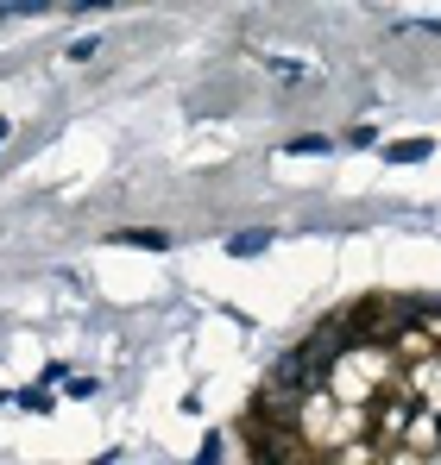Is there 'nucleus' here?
<instances>
[{
	"instance_id": "1",
	"label": "nucleus",
	"mask_w": 441,
	"mask_h": 465,
	"mask_svg": "<svg viewBox=\"0 0 441 465\" xmlns=\"http://www.w3.org/2000/svg\"><path fill=\"white\" fill-rule=\"evenodd\" d=\"M436 145L429 138H398V145H385V164H423Z\"/></svg>"
},
{
	"instance_id": "2",
	"label": "nucleus",
	"mask_w": 441,
	"mask_h": 465,
	"mask_svg": "<svg viewBox=\"0 0 441 465\" xmlns=\"http://www.w3.org/2000/svg\"><path fill=\"white\" fill-rule=\"evenodd\" d=\"M114 245H139V251H164L170 239H164V232H146V227H127V232H114Z\"/></svg>"
},
{
	"instance_id": "3",
	"label": "nucleus",
	"mask_w": 441,
	"mask_h": 465,
	"mask_svg": "<svg viewBox=\"0 0 441 465\" xmlns=\"http://www.w3.org/2000/svg\"><path fill=\"white\" fill-rule=\"evenodd\" d=\"M265 245H272V232L259 227V232H234V245H227V251H234V258H259Z\"/></svg>"
},
{
	"instance_id": "4",
	"label": "nucleus",
	"mask_w": 441,
	"mask_h": 465,
	"mask_svg": "<svg viewBox=\"0 0 441 465\" xmlns=\"http://www.w3.org/2000/svg\"><path fill=\"white\" fill-rule=\"evenodd\" d=\"M284 151H296V157H321V151H334V145H328L321 132H302V138H291Z\"/></svg>"
},
{
	"instance_id": "5",
	"label": "nucleus",
	"mask_w": 441,
	"mask_h": 465,
	"mask_svg": "<svg viewBox=\"0 0 441 465\" xmlns=\"http://www.w3.org/2000/svg\"><path fill=\"white\" fill-rule=\"evenodd\" d=\"M13 403H19V409H32V415H44V409H51V396H44V390H19Z\"/></svg>"
},
{
	"instance_id": "6",
	"label": "nucleus",
	"mask_w": 441,
	"mask_h": 465,
	"mask_svg": "<svg viewBox=\"0 0 441 465\" xmlns=\"http://www.w3.org/2000/svg\"><path fill=\"white\" fill-rule=\"evenodd\" d=\"M95 51H101V38H76V44H70V63H89Z\"/></svg>"
},
{
	"instance_id": "7",
	"label": "nucleus",
	"mask_w": 441,
	"mask_h": 465,
	"mask_svg": "<svg viewBox=\"0 0 441 465\" xmlns=\"http://www.w3.org/2000/svg\"><path fill=\"white\" fill-rule=\"evenodd\" d=\"M196 465H221V441H215V434L202 441V453H196Z\"/></svg>"
},
{
	"instance_id": "8",
	"label": "nucleus",
	"mask_w": 441,
	"mask_h": 465,
	"mask_svg": "<svg viewBox=\"0 0 441 465\" xmlns=\"http://www.w3.org/2000/svg\"><path fill=\"white\" fill-rule=\"evenodd\" d=\"M0 138H6V119H0Z\"/></svg>"
}]
</instances>
